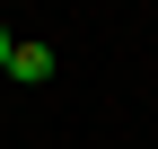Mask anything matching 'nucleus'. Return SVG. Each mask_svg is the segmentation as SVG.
Returning a JSON list of instances; mask_svg holds the SVG:
<instances>
[{
  "label": "nucleus",
  "mask_w": 158,
  "mask_h": 149,
  "mask_svg": "<svg viewBox=\"0 0 158 149\" xmlns=\"http://www.w3.org/2000/svg\"><path fill=\"white\" fill-rule=\"evenodd\" d=\"M9 79H18V88L53 79V44H9Z\"/></svg>",
  "instance_id": "obj_1"
},
{
  "label": "nucleus",
  "mask_w": 158,
  "mask_h": 149,
  "mask_svg": "<svg viewBox=\"0 0 158 149\" xmlns=\"http://www.w3.org/2000/svg\"><path fill=\"white\" fill-rule=\"evenodd\" d=\"M9 44H18V35H9V26H0V79H9Z\"/></svg>",
  "instance_id": "obj_2"
}]
</instances>
